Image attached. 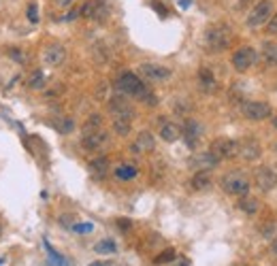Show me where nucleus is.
I'll return each instance as SVG.
<instances>
[{
    "mask_svg": "<svg viewBox=\"0 0 277 266\" xmlns=\"http://www.w3.org/2000/svg\"><path fill=\"white\" fill-rule=\"evenodd\" d=\"M232 30L226 24H211L205 30V45L211 53H220L230 47Z\"/></svg>",
    "mask_w": 277,
    "mask_h": 266,
    "instance_id": "1",
    "label": "nucleus"
},
{
    "mask_svg": "<svg viewBox=\"0 0 277 266\" xmlns=\"http://www.w3.org/2000/svg\"><path fill=\"white\" fill-rule=\"evenodd\" d=\"M250 188H252L250 179H247L241 171H230L222 177V190L230 196H239V198L241 196H247L250 194Z\"/></svg>",
    "mask_w": 277,
    "mask_h": 266,
    "instance_id": "2",
    "label": "nucleus"
},
{
    "mask_svg": "<svg viewBox=\"0 0 277 266\" xmlns=\"http://www.w3.org/2000/svg\"><path fill=\"white\" fill-rule=\"evenodd\" d=\"M115 90L124 96H135V98H141V94L147 90L145 83L135 75V73H124L120 75V79L115 81Z\"/></svg>",
    "mask_w": 277,
    "mask_h": 266,
    "instance_id": "3",
    "label": "nucleus"
},
{
    "mask_svg": "<svg viewBox=\"0 0 277 266\" xmlns=\"http://www.w3.org/2000/svg\"><path fill=\"white\" fill-rule=\"evenodd\" d=\"M241 113L250 121H265L273 115V109L269 103H262V100H245L241 105Z\"/></svg>",
    "mask_w": 277,
    "mask_h": 266,
    "instance_id": "4",
    "label": "nucleus"
},
{
    "mask_svg": "<svg viewBox=\"0 0 277 266\" xmlns=\"http://www.w3.org/2000/svg\"><path fill=\"white\" fill-rule=\"evenodd\" d=\"M273 3L271 0H258V3L254 5V9L250 11V15H247L245 24L250 28H256V26H262L267 24L271 17H273Z\"/></svg>",
    "mask_w": 277,
    "mask_h": 266,
    "instance_id": "5",
    "label": "nucleus"
},
{
    "mask_svg": "<svg viewBox=\"0 0 277 266\" xmlns=\"http://www.w3.org/2000/svg\"><path fill=\"white\" fill-rule=\"evenodd\" d=\"M209 151L213 153V156L217 160H232L235 156H239V143L232 141V138H215V141L211 143Z\"/></svg>",
    "mask_w": 277,
    "mask_h": 266,
    "instance_id": "6",
    "label": "nucleus"
},
{
    "mask_svg": "<svg viewBox=\"0 0 277 266\" xmlns=\"http://www.w3.org/2000/svg\"><path fill=\"white\" fill-rule=\"evenodd\" d=\"M256 60H258V53L254 47H239L232 53V66H235V71H239V73H245L247 68H252Z\"/></svg>",
    "mask_w": 277,
    "mask_h": 266,
    "instance_id": "7",
    "label": "nucleus"
},
{
    "mask_svg": "<svg viewBox=\"0 0 277 266\" xmlns=\"http://www.w3.org/2000/svg\"><path fill=\"white\" fill-rule=\"evenodd\" d=\"M109 109H111L113 119H128V121L135 119V111H133V107H130V103L126 100L124 94L113 96L109 100Z\"/></svg>",
    "mask_w": 277,
    "mask_h": 266,
    "instance_id": "8",
    "label": "nucleus"
},
{
    "mask_svg": "<svg viewBox=\"0 0 277 266\" xmlns=\"http://www.w3.org/2000/svg\"><path fill=\"white\" fill-rule=\"evenodd\" d=\"M139 73L147 79V81H167L171 77V68L162 64H154V62H145L139 66Z\"/></svg>",
    "mask_w": 277,
    "mask_h": 266,
    "instance_id": "9",
    "label": "nucleus"
},
{
    "mask_svg": "<svg viewBox=\"0 0 277 266\" xmlns=\"http://www.w3.org/2000/svg\"><path fill=\"white\" fill-rule=\"evenodd\" d=\"M239 156H241L245 162H256V160L262 156V147H260V143H258V138L245 136L243 141L239 143Z\"/></svg>",
    "mask_w": 277,
    "mask_h": 266,
    "instance_id": "10",
    "label": "nucleus"
},
{
    "mask_svg": "<svg viewBox=\"0 0 277 266\" xmlns=\"http://www.w3.org/2000/svg\"><path fill=\"white\" fill-rule=\"evenodd\" d=\"M256 186L262 190V192H271L277 188V173L271 169V166H260L256 171Z\"/></svg>",
    "mask_w": 277,
    "mask_h": 266,
    "instance_id": "11",
    "label": "nucleus"
},
{
    "mask_svg": "<svg viewBox=\"0 0 277 266\" xmlns=\"http://www.w3.org/2000/svg\"><path fill=\"white\" fill-rule=\"evenodd\" d=\"M200 124L196 119H186L183 124V128H181V138H183V143L190 147V149H196L198 141H200Z\"/></svg>",
    "mask_w": 277,
    "mask_h": 266,
    "instance_id": "12",
    "label": "nucleus"
},
{
    "mask_svg": "<svg viewBox=\"0 0 277 266\" xmlns=\"http://www.w3.org/2000/svg\"><path fill=\"white\" fill-rule=\"evenodd\" d=\"M107 141H109V136H107V132L103 128H100V130H92V132H83V136H81V145L87 151H98Z\"/></svg>",
    "mask_w": 277,
    "mask_h": 266,
    "instance_id": "13",
    "label": "nucleus"
},
{
    "mask_svg": "<svg viewBox=\"0 0 277 266\" xmlns=\"http://www.w3.org/2000/svg\"><path fill=\"white\" fill-rule=\"evenodd\" d=\"M154 147H156V138H154V134L147 132V130H143V132H139V136L135 138V143L130 145V151L137 153V156H143V153L154 151Z\"/></svg>",
    "mask_w": 277,
    "mask_h": 266,
    "instance_id": "14",
    "label": "nucleus"
},
{
    "mask_svg": "<svg viewBox=\"0 0 277 266\" xmlns=\"http://www.w3.org/2000/svg\"><path fill=\"white\" fill-rule=\"evenodd\" d=\"M220 164V160H217L211 151H205V153H194V156L190 158V166L194 171H213L215 166Z\"/></svg>",
    "mask_w": 277,
    "mask_h": 266,
    "instance_id": "15",
    "label": "nucleus"
},
{
    "mask_svg": "<svg viewBox=\"0 0 277 266\" xmlns=\"http://www.w3.org/2000/svg\"><path fill=\"white\" fill-rule=\"evenodd\" d=\"M64 58H66V49H64V45L53 43V45L45 47V51H43V62H45L47 66H51V68L60 66V64L64 62Z\"/></svg>",
    "mask_w": 277,
    "mask_h": 266,
    "instance_id": "16",
    "label": "nucleus"
},
{
    "mask_svg": "<svg viewBox=\"0 0 277 266\" xmlns=\"http://www.w3.org/2000/svg\"><path fill=\"white\" fill-rule=\"evenodd\" d=\"M198 88H200L202 92H207V94H211V92L217 90V79H215V75L211 73V68L202 66L200 71H198Z\"/></svg>",
    "mask_w": 277,
    "mask_h": 266,
    "instance_id": "17",
    "label": "nucleus"
},
{
    "mask_svg": "<svg viewBox=\"0 0 277 266\" xmlns=\"http://www.w3.org/2000/svg\"><path fill=\"white\" fill-rule=\"evenodd\" d=\"M160 138L164 143H175L177 138H181V126L173 121H162V126H160Z\"/></svg>",
    "mask_w": 277,
    "mask_h": 266,
    "instance_id": "18",
    "label": "nucleus"
},
{
    "mask_svg": "<svg viewBox=\"0 0 277 266\" xmlns=\"http://www.w3.org/2000/svg\"><path fill=\"white\" fill-rule=\"evenodd\" d=\"M109 15H111V7H109L107 0H92V15H90V19L103 24V22H107Z\"/></svg>",
    "mask_w": 277,
    "mask_h": 266,
    "instance_id": "19",
    "label": "nucleus"
},
{
    "mask_svg": "<svg viewBox=\"0 0 277 266\" xmlns=\"http://www.w3.org/2000/svg\"><path fill=\"white\" fill-rule=\"evenodd\" d=\"M90 175L92 177H96V179H103L107 173H109V160L105 158V156H98V158H94L92 162H90Z\"/></svg>",
    "mask_w": 277,
    "mask_h": 266,
    "instance_id": "20",
    "label": "nucleus"
},
{
    "mask_svg": "<svg viewBox=\"0 0 277 266\" xmlns=\"http://www.w3.org/2000/svg\"><path fill=\"white\" fill-rule=\"evenodd\" d=\"M211 183H213V179H211V175H209L207 171H196V173H194V177H192V181H190L192 190H196V192L209 190V188H211Z\"/></svg>",
    "mask_w": 277,
    "mask_h": 266,
    "instance_id": "21",
    "label": "nucleus"
},
{
    "mask_svg": "<svg viewBox=\"0 0 277 266\" xmlns=\"http://www.w3.org/2000/svg\"><path fill=\"white\" fill-rule=\"evenodd\" d=\"M237 207L241 209L245 215H256L258 209H260V202L254 198V196H241V200H239Z\"/></svg>",
    "mask_w": 277,
    "mask_h": 266,
    "instance_id": "22",
    "label": "nucleus"
},
{
    "mask_svg": "<svg viewBox=\"0 0 277 266\" xmlns=\"http://www.w3.org/2000/svg\"><path fill=\"white\" fill-rule=\"evenodd\" d=\"M262 58L269 66H275L277 64V43L275 40H265L262 43Z\"/></svg>",
    "mask_w": 277,
    "mask_h": 266,
    "instance_id": "23",
    "label": "nucleus"
},
{
    "mask_svg": "<svg viewBox=\"0 0 277 266\" xmlns=\"http://www.w3.org/2000/svg\"><path fill=\"white\" fill-rule=\"evenodd\" d=\"M137 166L135 164H120L118 169H115V177L118 179H124V181H128V179H135L137 177Z\"/></svg>",
    "mask_w": 277,
    "mask_h": 266,
    "instance_id": "24",
    "label": "nucleus"
},
{
    "mask_svg": "<svg viewBox=\"0 0 277 266\" xmlns=\"http://www.w3.org/2000/svg\"><path fill=\"white\" fill-rule=\"evenodd\" d=\"M28 88L30 90H43L45 88V75H43V71H32L30 77H28Z\"/></svg>",
    "mask_w": 277,
    "mask_h": 266,
    "instance_id": "25",
    "label": "nucleus"
},
{
    "mask_svg": "<svg viewBox=\"0 0 277 266\" xmlns=\"http://www.w3.org/2000/svg\"><path fill=\"white\" fill-rule=\"evenodd\" d=\"M100 128H103V117L94 113V115L87 117V121L83 126V132H92V130H100Z\"/></svg>",
    "mask_w": 277,
    "mask_h": 266,
    "instance_id": "26",
    "label": "nucleus"
},
{
    "mask_svg": "<svg viewBox=\"0 0 277 266\" xmlns=\"http://www.w3.org/2000/svg\"><path fill=\"white\" fill-rule=\"evenodd\" d=\"M56 128H58V132L68 134V132H72V128H75V121H72L70 117H58Z\"/></svg>",
    "mask_w": 277,
    "mask_h": 266,
    "instance_id": "27",
    "label": "nucleus"
},
{
    "mask_svg": "<svg viewBox=\"0 0 277 266\" xmlns=\"http://www.w3.org/2000/svg\"><path fill=\"white\" fill-rule=\"evenodd\" d=\"M130 128H133V121H128V119H113V130L118 132L120 136H126L130 132Z\"/></svg>",
    "mask_w": 277,
    "mask_h": 266,
    "instance_id": "28",
    "label": "nucleus"
},
{
    "mask_svg": "<svg viewBox=\"0 0 277 266\" xmlns=\"http://www.w3.org/2000/svg\"><path fill=\"white\" fill-rule=\"evenodd\" d=\"M94 249H96V254H113V251L118 249V247H115V243H113V241H109V239H107V241L96 243V247H94Z\"/></svg>",
    "mask_w": 277,
    "mask_h": 266,
    "instance_id": "29",
    "label": "nucleus"
},
{
    "mask_svg": "<svg viewBox=\"0 0 277 266\" xmlns=\"http://www.w3.org/2000/svg\"><path fill=\"white\" fill-rule=\"evenodd\" d=\"M9 55L13 60H15L17 64H26L28 62V55L22 51V49H17V47H13V49H9Z\"/></svg>",
    "mask_w": 277,
    "mask_h": 266,
    "instance_id": "30",
    "label": "nucleus"
},
{
    "mask_svg": "<svg viewBox=\"0 0 277 266\" xmlns=\"http://www.w3.org/2000/svg\"><path fill=\"white\" fill-rule=\"evenodd\" d=\"M175 260V249H164L162 254L156 258V264H167V262H173Z\"/></svg>",
    "mask_w": 277,
    "mask_h": 266,
    "instance_id": "31",
    "label": "nucleus"
},
{
    "mask_svg": "<svg viewBox=\"0 0 277 266\" xmlns=\"http://www.w3.org/2000/svg\"><path fill=\"white\" fill-rule=\"evenodd\" d=\"M141 100L147 105V107H156L158 105V98H156V94L154 92H150V90H145L143 94H141Z\"/></svg>",
    "mask_w": 277,
    "mask_h": 266,
    "instance_id": "32",
    "label": "nucleus"
},
{
    "mask_svg": "<svg viewBox=\"0 0 277 266\" xmlns=\"http://www.w3.org/2000/svg\"><path fill=\"white\" fill-rule=\"evenodd\" d=\"M267 32L269 34H277V11L273 13V17L267 22Z\"/></svg>",
    "mask_w": 277,
    "mask_h": 266,
    "instance_id": "33",
    "label": "nucleus"
},
{
    "mask_svg": "<svg viewBox=\"0 0 277 266\" xmlns=\"http://www.w3.org/2000/svg\"><path fill=\"white\" fill-rule=\"evenodd\" d=\"M72 230L75 232H92V223H75Z\"/></svg>",
    "mask_w": 277,
    "mask_h": 266,
    "instance_id": "34",
    "label": "nucleus"
},
{
    "mask_svg": "<svg viewBox=\"0 0 277 266\" xmlns=\"http://www.w3.org/2000/svg\"><path fill=\"white\" fill-rule=\"evenodd\" d=\"M28 19H30V22H36V19H39L36 5H30V7H28Z\"/></svg>",
    "mask_w": 277,
    "mask_h": 266,
    "instance_id": "35",
    "label": "nucleus"
},
{
    "mask_svg": "<svg viewBox=\"0 0 277 266\" xmlns=\"http://www.w3.org/2000/svg\"><path fill=\"white\" fill-rule=\"evenodd\" d=\"M79 17V9H72L68 15H66V22H72V19H77Z\"/></svg>",
    "mask_w": 277,
    "mask_h": 266,
    "instance_id": "36",
    "label": "nucleus"
},
{
    "mask_svg": "<svg viewBox=\"0 0 277 266\" xmlns=\"http://www.w3.org/2000/svg\"><path fill=\"white\" fill-rule=\"evenodd\" d=\"M56 5L60 7V9H66V7H70V5H72V0H56Z\"/></svg>",
    "mask_w": 277,
    "mask_h": 266,
    "instance_id": "37",
    "label": "nucleus"
},
{
    "mask_svg": "<svg viewBox=\"0 0 277 266\" xmlns=\"http://www.w3.org/2000/svg\"><path fill=\"white\" fill-rule=\"evenodd\" d=\"M271 249L275 251V254H277V234L273 236V241H271Z\"/></svg>",
    "mask_w": 277,
    "mask_h": 266,
    "instance_id": "38",
    "label": "nucleus"
},
{
    "mask_svg": "<svg viewBox=\"0 0 277 266\" xmlns=\"http://www.w3.org/2000/svg\"><path fill=\"white\" fill-rule=\"evenodd\" d=\"M120 226L122 228H130V223H128V219H120Z\"/></svg>",
    "mask_w": 277,
    "mask_h": 266,
    "instance_id": "39",
    "label": "nucleus"
},
{
    "mask_svg": "<svg viewBox=\"0 0 277 266\" xmlns=\"http://www.w3.org/2000/svg\"><path fill=\"white\" fill-rule=\"evenodd\" d=\"M90 266H109V262H92Z\"/></svg>",
    "mask_w": 277,
    "mask_h": 266,
    "instance_id": "40",
    "label": "nucleus"
},
{
    "mask_svg": "<svg viewBox=\"0 0 277 266\" xmlns=\"http://www.w3.org/2000/svg\"><path fill=\"white\" fill-rule=\"evenodd\" d=\"M273 126H275V128H277V117H275V119H273Z\"/></svg>",
    "mask_w": 277,
    "mask_h": 266,
    "instance_id": "41",
    "label": "nucleus"
},
{
    "mask_svg": "<svg viewBox=\"0 0 277 266\" xmlns=\"http://www.w3.org/2000/svg\"><path fill=\"white\" fill-rule=\"evenodd\" d=\"M0 234H3V223H0Z\"/></svg>",
    "mask_w": 277,
    "mask_h": 266,
    "instance_id": "42",
    "label": "nucleus"
},
{
    "mask_svg": "<svg viewBox=\"0 0 277 266\" xmlns=\"http://www.w3.org/2000/svg\"><path fill=\"white\" fill-rule=\"evenodd\" d=\"M275 149H277V145H275Z\"/></svg>",
    "mask_w": 277,
    "mask_h": 266,
    "instance_id": "43",
    "label": "nucleus"
}]
</instances>
